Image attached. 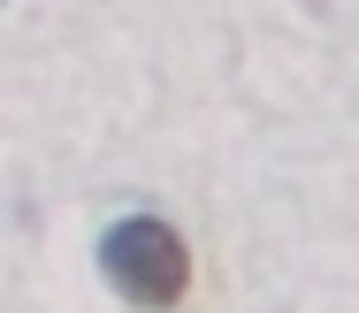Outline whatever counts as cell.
<instances>
[{"instance_id": "cell-1", "label": "cell", "mask_w": 359, "mask_h": 313, "mask_svg": "<svg viewBox=\"0 0 359 313\" xmlns=\"http://www.w3.org/2000/svg\"><path fill=\"white\" fill-rule=\"evenodd\" d=\"M100 267L115 283V298H130L138 313H168L191 291V252L161 214H130L100 237Z\"/></svg>"}]
</instances>
